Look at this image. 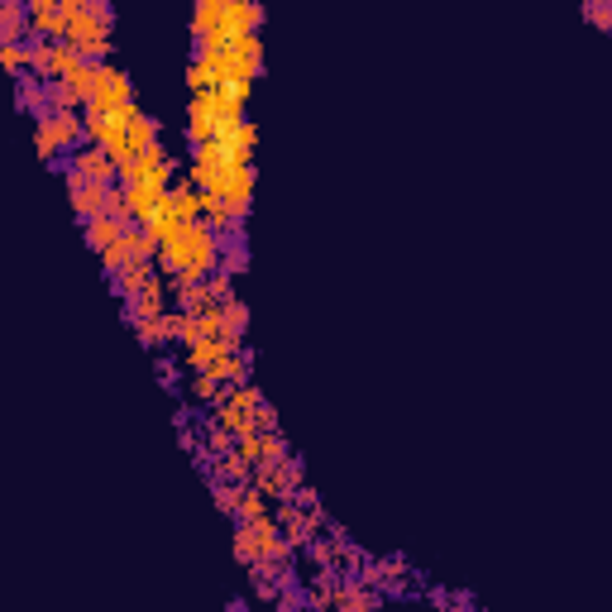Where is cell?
<instances>
[{
    "instance_id": "6da1fadb",
    "label": "cell",
    "mask_w": 612,
    "mask_h": 612,
    "mask_svg": "<svg viewBox=\"0 0 612 612\" xmlns=\"http://www.w3.org/2000/svg\"><path fill=\"white\" fill-rule=\"evenodd\" d=\"M220 259H225L220 235L206 225V220H197V225H182L173 240L158 244V268H168L173 278H187V283H206V278H216Z\"/></svg>"
},
{
    "instance_id": "7a4b0ae2",
    "label": "cell",
    "mask_w": 612,
    "mask_h": 612,
    "mask_svg": "<svg viewBox=\"0 0 612 612\" xmlns=\"http://www.w3.org/2000/svg\"><path fill=\"white\" fill-rule=\"evenodd\" d=\"M67 5V48H77L87 63H106L110 58V24H115V10L106 0H63Z\"/></svg>"
},
{
    "instance_id": "3957f363",
    "label": "cell",
    "mask_w": 612,
    "mask_h": 612,
    "mask_svg": "<svg viewBox=\"0 0 612 612\" xmlns=\"http://www.w3.org/2000/svg\"><path fill=\"white\" fill-rule=\"evenodd\" d=\"M211 426L225 431L230 440H240V436H259V431H278V412L263 402L254 383H244V388H230L211 407Z\"/></svg>"
},
{
    "instance_id": "277c9868",
    "label": "cell",
    "mask_w": 612,
    "mask_h": 612,
    "mask_svg": "<svg viewBox=\"0 0 612 612\" xmlns=\"http://www.w3.org/2000/svg\"><path fill=\"white\" fill-rule=\"evenodd\" d=\"M235 560L240 565H283V560H292V546H287L283 526H278V517H263V522H240V531H235Z\"/></svg>"
},
{
    "instance_id": "5b68a950",
    "label": "cell",
    "mask_w": 612,
    "mask_h": 612,
    "mask_svg": "<svg viewBox=\"0 0 612 612\" xmlns=\"http://www.w3.org/2000/svg\"><path fill=\"white\" fill-rule=\"evenodd\" d=\"M87 110L82 115H44L34 120V149L39 158H72L77 149H87Z\"/></svg>"
},
{
    "instance_id": "8992f818",
    "label": "cell",
    "mask_w": 612,
    "mask_h": 612,
    "mask_svg": "<svg viewBox=\"0 0 612 612\" xmlns=\"http://www.w3.org/2000/svg\"><path fill=\"white\" fill-rule=\"evenodd\" d=\"M63 177H77V182H101V187H115V177H120V163L110 158L106 149H96V144H87V149H77L72 158L63 163Z\"/></svg>"
},
{
    "instance_id": "52a82bcc",
    "label": "cell",
    "mask_w": 612,
    "mask_h": 612,
    "mask_svg": "<svg viewBox=\"0 0 612 612\" xmlns=\"http://www.w3.org/2000/svg\"><path fill=\"white\" fill-rule=\"evenodd\" d=\"M254 488H259V493H268L273 503H292V498L302 493V464H297V459L263 464V469H254Z\"/></svg>"
},
{
    "instance_id": "ba28073f",
    "label": "cell",
    "mask_w": 612,
    "mask_h": 612,
    "mask_svg": "<svg viewBox=\"0 0 612 612\" xmlns=\"http://www.w3.org/2000/svg\"><path fill=\"white\" fill-rule=\"evenodd\" d=\"M120 106H134L130 72L115 67V63H101V77H96V91H91L87 110H120Z\"/></svg>"
},
{
    "instance_id": "9c48e42d",
    "label": "cell",
    "mask_w": 612,
    "mask_h": 612,
    "mask_svg": "<svg viewBox=\"0 0 612 612\" xmlns=\"http://www.w3.org/2000/svg\"><path fill=\"white\" fill-rule=\"evenodd\" d=\"M254 182H259V177H254V163H240V168H230V177L220 182L216 192H206V197H216L220 206H225V211L244 225V216H249V201H254Z\"/></svg>"
},
{
    "instance_id": "30bf717a",
    "label": "cell",
    "mask_w": 612,
    "mask_h": 612,
    "mask_svg": "<svg viewBox=\"0 0 612 612\" xmlns=\"http://www.w3.org/2000/svg\"><path fill=\"white\" fill-rule=\"evenodd\" d=\"M67 182V201H72V211L77 220L87 225V220H101L110 216V197H115V187H101V182H77V177H63Z\"/></svg>"
},
{
    "instance_id": "8fae6325",
    "label": "cell",
    "mask_w": 612,
    "mask_h": 612,
    "mask_svg": "<svg viewBox=\"0 0 612 612\" xmlns=\"http://www.w3.org/2000/svg\"><path fill=\"white\" fill-rule=\"evenodd\" d=\"M216 144H225V153L235 158V163H254V149H259V130L249 125V120H225L220 125V139Z\"/></svg>"
},
{
    "instance_id": "7c38bea8",
    "label": "cell",
    "mask_w": 612,
    "mask_h": 612,
    "mask_svg": "<svg viewBox=\"0 0 612 612\" xmlns=\"http://www.w3.org/2000/svg\"><path fill=\"white\" fill-rule=\"evenodd\" d=\"M173 297H177V311H187V316H211V311H220L211 283H187V278H173Z\"/></svg>"
},
{
    "instance_id": "4fadbf2b",
    "label": "cell",
    "mask_w": 612,
    "mask_h": 612,
    "mask_svg": "<svg viewBox=\"0 0 612 612\" xmlns=\"http://www.w3.org/2000/svg\"><path fill=\"white\" fill-rule=\"evenodd\" d=\"M235 350H240V345H230V340H201L192 350H182V364L192 373H216Z\"/></svg>"
},
{
    "instance_id": "5bb4252c",
    "label": "cell",
    "mask_w": 612,
    "mask_h": 612,
    "mask_svg": "<svg viewBox=\"0 0 612 612\" xmlns=\"http://www.w3.org/2000/svg\"><path fill=\"white\" fill-rule=\"evenodd\" d=\"M34 24H29V5L24 0H0V44H29Z\"/></svg>"
},
{
    "instance_id": "9a60e30c",
    "label": "cell",
    "mask_w": 612,
    "mask_h": 612,
    "mask_svg": "<svg viewBox=\"0 0 612 612\" xmlns=\"http://www.w3.org/2000/svg\"><path fill=\"white\" fill-rule=\"evenodd\" d=\"M130 230H134V220H115V216H101V220H87V225H82V235H87V244L96 249V254L115 249Z\"/></svg>"
},
{
    "instance_id": "2e32d148",
    "label": "cell",
    "mask_w": 612,
    "mask_h": 612,
    "mask_svg": "<svg viewBox=\"0 0 612 612\" xmlns=\"http://www.w3.org/2000/svg\"><path fill=\"white\" fill-rule=\"evenodd\" d=\"M173 306H168V283L149 287V292H139L134 302H125V316H130V326H139V321H158V316H168Z\"/></svg>"
},
{
    "instance_id": "e0dca14e",
    "label": "cell",
    "mask_w": 612,
    "mask_h": 612,
    "mask_svg": "<svg viewBox=\"0 0 612 612\" xmlns=\"http://www.w3.org/2000/svg\"><path fill=\"white\" fill-rule=\"evenodd\" d=\"M15 101H20L24 115L44 120V115H48V82H44V77H34V72L15 77Z\"/></svg>"
},
{
    "instance_id": "ac0fdd59",
    "label": "cell",
    "mask_w": 612,
    "mask_h": 612,
    "mask_svg": "<svg viewBox=\"0 0 612 612\" xmlns=\"http://www.w3.org/2000/svg\"><path fill=\"white\" fill-rule=\"evenodd\" d=\"M163 278L153 273V263H134V268H125V273H115L110 278V287L120 292V302H134L139 292H149V287H158Z\"/></svg>"
},
{
    "instance_id": "d6986e66",
    "label": "cell",
    "mask_w": 612,
    "mask_h": 612,
    "mask_svg": "<svg viewBox=\"0 0 612 612\" xmlns=\"http://www.w3.org/2000/svg\"><path fill=\"white\" fill-rule=\"evenodd\" d=\"M330 612H378V593L364 579H345L340 593H335V603H330Z\"/></svg>"
},
{
    "instance_id": "ffe728a7",
    "label": "cell",
    "mask_w": 612,
    "mask_h": 612,
    "mask_svg": "<svg viewBox=\"0 0 612 612\" xmlns=\"http://www.w3.org/2000/svg\"><path fill=\"white\" fill-rule=\"evenodd\" d=\"M273 498H268V493H259V488H254V483H244L240 488V512H235V517H240V522H263V517H273Z\"/></svg>"
},
{
    "instance_id": "44dd1931",
    "label": "cell",
    "mask_w": 612,
    "mask_h": 612,
    "mask_svg": "<svg viewBox=\"0 0 612 612\" xmlns=\"http://www.w3.org/2000/svg\"><path fill=\"white\" fill-rule=\"evenodd\" d=\"M244 330H249V306L235 297V302L225 306V340H230V345H244Z\"/></svg>"
},
{
    "instance_id": "7402d4cb",
    "label": "cell",
    "mask_w": 612,
    "mask_h": 612,
    "mask_svg": "<svg viewBox=\"0 0 612 612\" xmlns=\"http://www.w3.org/2000/svg\"><path fill=\"white\" fill-rule=\"evenodd\" d=\"M225 393H230V388L220 383L216 373H192V397H197V402H211V407H216Z\"/></svg>"
},
{
    "instance_id": "603a6c76",
    "label": "cell",
    "mask_w": 612,
    "mask_h": 612,
    "mask_svg": "<svg viewBox=\"0 0 612 612\" xmlns=\"http://www.w3.org/2000/svg\"><path fill=\"white\" fill-rule=\"evenodd\" d=\"M0 63L10 77H24L29 72V44H0Z\"/></svg>"
},
{
    "instance_id": "cb8c5ba5",
    "label": "cell",
    "mask_w": 612,
    "mask_h": 612,
    "mask_svg": "<svg viewBox=\"0 0 612 612\" xmlns=\"http://www.w3.org/2000/svg\"><path fill=\"white\" fill-rule=\"evenodd\" d=\"M584 20L612 29V5H603V0H589V5H584Z\"/></svg>"
},
{
    "instance_id": "d4e9b609",
    "label": "cell",
    "mask_w": 612,
    "mask_h": 612,
    "mask_svg": "<svg viewBox=\"0 0 612 612\" xmlns=\"http://www.w3.org/2000/svg\"><path fill=\"white\" fill-rule=\"evenodd\" d=\"M158 373H163V383H168V388H177V359H158Z\"/></svg>"
}]
</instances>
